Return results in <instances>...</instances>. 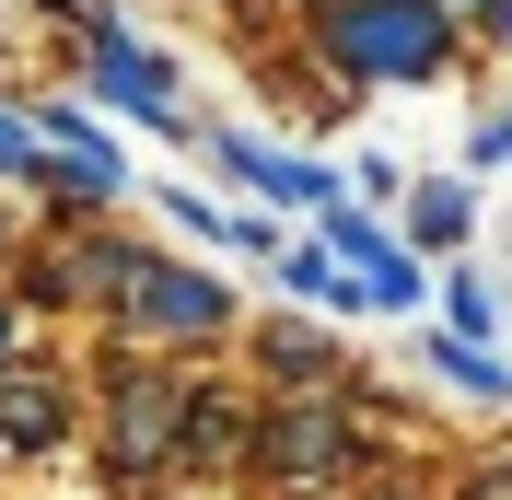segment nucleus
I'll use <instances>...</instances> for the list:
<instances>
[{"mask_svg": "<svg viewBox=\"0 0 512 500\" xmlns=\"http://www.w3.org/2000/svg\"><path fill=\"white\" fill-rule=\"evenodd\" d=\"M82 291H105V314L140 326V338H210V326H233L222 280H187V268L128 256V245H94V256H82Z\"/></svg>", "mask_w": 512, "mask_h": 500, "instance_id": "1", "label": "nucleus"}, {"mask_svg": "<svg viewBox=\"0 0 512 500\" xmlns=\"http://www.w3.org/2000/svg\"><path fill=\"white\" fill-rule=\"evenodd\" d=\"M326 47H338V70H361V82H431L443 47H454V24L431 0H338V12H326Z\"/></svg>", "mask_w": 512, "mask_h": 500, "instance_id": "2", "label": "nucleus"}, {"mask_svg": "<svg viewBox=\"0 0 512 500\" xmlns=\"http://www.w3.org/2000/svg\"><path fill=\"white\" fill-rule=\"evenodd\" d=\"M94 94H117L128 117H175V70L152 47H128V35H94Z\"/></svg>", "mask_w": 512, "mask_h": 500, "instance_id": "3", "label": "nucleus"}, {"mask_svg": "<svg viewBox=\"0 0 512 500\" xmlns=\"http://www.w3.org/2000/svg\"><path fill=\"white\" fill-rule=\"evenodd\" d=\"M222 163H233V175H245L256 198H280V210H315V198H326V175H315V163L268 152V140H222Z\"/></svg>", "mask_w": 512, "mask_h": 500, "instance_id": "4", "label": "nucleus"}, {"mask_svg": "<svg viewBox=\"0 0 512 500\" xmlns=\"http://www.w3.org/2000/svg\"><path fill=\"white\" fill-rule=\"evenodd\" d=\"M338 245H350V280L373 291V303H419V268H408L396 245H384L373 221H350V210H338Z\"/></svg>", "mask_w": 512, "mask_h": 500, "instance_id": "5", "label": "nucleus"}, {"mask_svg": "<svg viewBox=\"0 0 512 500\" xmlns=\"http://www.w3.org/2000/svg\"><path fill=\"white\" fill-rule=\"evenodd\" d=\"M280 419H291V431H268V466H291V477H315L326 454H338V431H326L315 407H280Z\"/></svg>", "mask_w": 512, "mask_h": 500, "instance_id": "6", "label": "nucleus"}, {"mask_svg": "<svg viewBox=\"0 0 512 500\" xmlns=\"http://www.w3.org/2000/svg\"><path fill=\"white\" fill-rule=\"evenodd\" d=\"M466 221H478L466 187H419V198H408V233H419V245H466Z\"/></svg>", "mask_w": 512, "mask_h": 500, "instance_id": "7", "label": "nucleus"}, {"mask_svg": "<svg viewBox=\"0 0 512 500\" xmlns=\"http://www.w3.org/2000/svg\"><path fill=\"white\" fill-rule=\"evenodd\" d=\"M0 431L12 442H59V396L47 384H0Z\"/></svg>", "mask_w": 512, "mask_h": 500, "instance_id": "8", "label": "nucleus"}, {"mask_svg": "<svg viewBox=\"0 0 512 500\" xmlns=\"http://www.w3.org/2000/svg\"><path fill=\"white\" fill-rule=\"evenodd\" d=\"M431 361H443V373L466 384V396H501V384H512V373H501V361H489L478 338H431Z\"/></svg>", "mask_w": 512, "mask_h": 500, "instance_id": "9", "label": "nucleus"}, {"mask_svg": "<svg viewBox=\"0 0 512 500\" xmlns=\"http://www.w3.org/2000/svg\"><path fill=\"white\" fill-rule=\"evenodd\" d=\"M0 175H47V140H35V117H12V105H0Z\"/></svg>", "mask_w": 512, "mask_h": 500, "instance_id": "10", "label": "nucleus"}, {"mask_svg": "<svg viewBox=\"0 0 512 500\" xmlns=\"http://www.w3.org/2000/svg\"><path fill=\"white\" fill-rule=\"evenodd\" d=\"M466 163H512V105H501V117L478 128V140H466Z\"/></svg>", "mask_w": 512, "mask_h": 500, "instance_id": "11", "label": "nucleus"}, {"mask_svg": "<svg viewBox=\"0 0 512 500\" xmlns=\"http://www.w3.org/2000/svg\"><path fill=\"white\" fill-rule=\"evenodd\" d=\"M489 35H512V0H489Z\"/></svg>", "mask_w": 512, "mask_h": 500, "instance_id": "12", "label": "nucleus"}, {"mask_svg": "<svg viewBox=\"0 0 512 500\" xmlns=\"http://www.w3.org/2000/svg\"><path fill=\"white\" fill-rule=\"evenodd\" d=\"M0 361H12V314H0Z\"/></svg>", "mask_w": 512, "mask_h": 500, "instance_id": "13", "label": "nucleus"}]
</instances>
